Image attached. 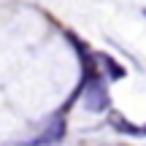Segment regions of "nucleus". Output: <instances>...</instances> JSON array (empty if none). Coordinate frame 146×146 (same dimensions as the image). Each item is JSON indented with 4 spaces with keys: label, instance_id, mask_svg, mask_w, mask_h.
I'll return each mask as SVG.
<instances>
[{
    "label": "nucleus",
    "instance_id": "obj_4",
    "mask_svg": "<svg viewBox=\"0 0 146 146\" xmlns=\"http://www.w3.org/2000/svg\"><path fill=\"white\" fill-rule=\"evenodd\" d=\"M141 127H143V138H146V125H141Z\"/></svg>",
    "mask_w": 146,
    "mask_h": 146
},
{
    "label": "nucleus",
    "instance_id": "obj_2",
    "mask_svg": "<svg viewBox=\"0 0 146 146\" xmlns=\"http://www.w3.org/2000/svg\"><path fill=\"white\" fill-rule=\"evenodd\" d=\"M92 60L98 62V70H106V78L108 81H119V78H125V68H122L119 62H116L111 54H106V52H98V54H92Z\"/></svg>",
    "mask_w": 146,
    "mask_h": 146
},
{
    "label": "nucleus",
    "instance_id": "obj_1",
    "mask_svg": "<svg viewBox=\"0 0 146 146\" xmlns=\"http://www.w3.org/2000/svg\"><path fill=\"white\" fill-rule=\"evenodd\" d=\"M62 138H65V119H62V116H52V119H49V125L43 127L35 138L22 141L19 146H54V143L62 141Z\"/></svg>",
    "mask_w": 146,
    "mask_h": 146
},
{
    "label": "nucleus",
    "instance_id": "obj_3",
    "mask_svg": "<svg viewBox=\"0 0 146 146\" xmlns=\"http://www.w3.org/2000/svg\"><path fill=\"white\" fill-rule=\"evenodd\" d=\"M111 127H114L116 133H125V135H130V138H143V127L141 125H133L127 116H122V114H111Z\"/></svg>",
    "mask_w": 146,
    "mask_h": 146
}]
</instances>
